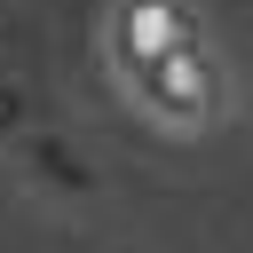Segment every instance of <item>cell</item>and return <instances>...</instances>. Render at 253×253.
I'll return each instance as SVG.
<instances>
[{
    "label": "cell",
    "mask_w": 253,
    "mask_h": 253,
    "mask_svg": "<svg viewBox=\"0 0 253 253\" xmlns=\"http://www.w3.org/2000/svg\"><path fill=\"white\" fill-rule=\"evenodd\" d=\"M111 55L126 71V95L150 111V119H174V126H198L221 95V71L213 55L198 47V32L182 24L174 0H126L119 24H111Z\"/></svg>",
    "instance_id": "6da1fadb"
}]
</instances>
